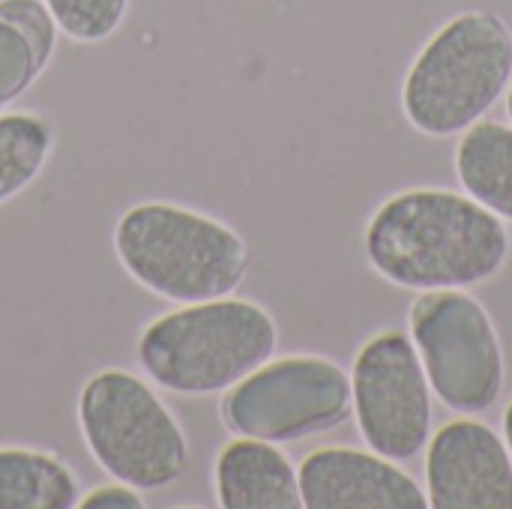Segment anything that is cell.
<instances>
[{"instance_id":"1","label":"cell","mask_w":512,"mask_h":509,"mask_svg":"<svg viewBox=\"0 0 512 509\" xmlns=\"http://www.w3.org/2000/svg\"><path fill=\"white\" fill-rule=\"evenodd\" d=\"M366 258L396 288H474L495 279L512 252L507 222L453 189L390 195L366 225Z\"/></svg>"},{"instance_id":"2","label":"cell","mask_w":512,"mask_h":509,"mask_svg":"<svg viewBox=\"0 0 512 509\" xmlns=\"http://www.w3.org/2000/svg\"><path fill=\"white\" fill-rule=\"evenodd\" d=\"M276 348V318L261 303L228 294L150 321L138 339V363L174 396H219L267 363Z\"/></svg>"},{"instance_id":"3","label":"cell","mask_w":512,"mask_h":509,"mask_svg":"<svg viewBox=\"0 0 512 509\" xmlns=\"http://www.w3.org/2000/svg\"><path fill=\"white\" fill-rule=\"evenodd\" d=\"M114 252L141 288L183 306L234 294L252 264L231 225L168 201L129 207L117 219Z\"/></svg>"},{"instance_id":"4","label":"cell","mask_w":512,"mask_h":509,"mask_svg":"<svg viewBox=\"0 0 512 509\" xmlns=\"http://www.w3.org/2000/svg\"><path fill=\"white\" fill-rule=\"evenodd\" d=\"M510 81V24L498 12L468 9L444 21L411 60L402 111L420 135H462L498 105Z\"/></svg>"},{"instance_id":"5","label":"cell","mask_w":512,"mask_h":509,"mask_svg":"<svg viewBox=\"0 0 512 509\" xmlns=\"http://www.w3.org/2000/svg\"><path fill=\"white\" fill-rule=\"evenodd\" d=\"M75 411L90 456L111 480L159 492L183 477L186 432L144 378L102 369L81 387Z\"/></svg>"},{"instance_id":"6","label":"cell","mask_w":512,"mask_h":509,"mask_svg":"<svg viewBox=\"0 0 512 509\" xmlns=\"http://www.w3.org/2000/svg\"><path fill=\"white\" fill-rule=\"evenodd\" d=\"M411 342L432 396L462 417L486 414L507 384V357L486 306L465 288L420 291L408 309Z\"/></svg>"},{"instance_id":"7","label":"cell","mask_w":512,"mask_h":509,"mask_svg":"<svg viewBox=\"0 0 512 509\" xmlns=\"http://www.w3.org/2000/svg\"><path fill=\"white\" fill-rule=\"evenodd\" d=\"M351 414V375L318 354L270 357L222 399L228 432L270 444L318 438L348 423Z\"/></svg>"},{"instance_id":"8","label":"cell","mask_w":512,"mask_h":509,"mask_svg":"<svg viewBox=\"0 0 512 509\" xmlns=\"http://www.w3.org/2000/svg\"><path fill=\"white\" fill-rule=\"evenodd\" d=\"M354 420L369 450L411 462L432 438V387L408 333H375L351 369Z\"/></svg>"},{"instance_id":"9","label":"cell","mask_w":512,"mask_h":509,"mask_svg":"<svg viewBox=\"0 0 512 509\" xmlns=\"http://www.w3.org/2000/svg\"><path fill=\"white\" fill-rule=\"evenodd\" d=\"M426 498L432 509H512L507 441L474 417L447 423L426 444Z\"/></svg>"},{"instance_id":"10","label":"cell","mask_w":512,"mask_h":509,"mask_svg":"<svg viewBox=\"0 0 512 509\" xmlns=\"http://www.w3.org/2000/svg\"><path fill=\"white\" fill-rule=\"evenodd\" d=\"M306 509H426V489L399 462L357 447L312 450L300 468Z\"/></svg>"},{"instance_id":"11","label":"cell","mask_w":512,"mask_h":509,"mask_svg":"<svg viewBox=\"0 0 512 509\" xmlns=\"http://www.w3.org/2000/svg\"><path fill=\"white\" fill-rule=\"evenodd\" d=\"M216 501L225 509H300V477L294 462L270 441L234 438L213 468Z\"/></svg>"},{"instance_id":"12","label":"cell","mask_w":512,"mask_h":509,"mask_svg":"<svg viewBox=\"0 0 512 509\" xmlns=\"http://www.w3.org/2000/svg\"><path fill=\"white\" fill-rule=\"evenodd\" d=\"M57 33L42 0H0V111L21 99L45 72Z\"/></svg>"},{"instance_id":"13","label":"cell","mask_w":512,"mask_h":509,"mask_svg":"<svg viewBox=\"0 0 512 509\" xmlns=\"http://www.w3.org/2000/svg\"><path fill=\"white\" fill-rule=\"evenodd\" d=\"M453 162L465 195L512 222V126L477 120L459 135Z\"/></svg>"},{"instance_id":"14","label":"cell","mask_w":512,"mask_h":509,"mask_svg":"<svg viewBox=\"0 0 512 509\" xmlns=\"http://www.w3.org/2000/svg\"><path fill=\"white\" fill-rule=\"evenodd\" d=\"M81 501L78 477L51 453L0 447V509H72Z\"/></svg>"},{"instance_id":"15","label":"cell","mask_w":512,"mask_h":509,"mask_svg":"<svg viewBox=\"0 0 512 509\" xmlns=\"http://www.w3.org/2000/svg\"><path fill=\"white\" fill-rule=\"evenodd\" d=\"M54 129L33 111H0V207L18 198L45 171Z\"/></svg>"},{"instance_id":"16","label":"cell","mask_w":512,"mask_h":509,"mask_svg":"<svg viewBox=\"0 0 512 509\" xmlns=\"http://www.w3.org/2000/svg\"><path fill=\"white\" fill-rule=\"evenodd\" d=\"M57 24L75 42L93 45L111 39L129 12V0H42Z\"/></svg>"},{"instance_id":"17","label":"cell","mask_w":512,"mask_h":509,"mask_svg":"<svg viewBox=\"0 0 512 509\" xmlns=\"http://www.w3.org/2000/svg\"><path fill=\"white\" fill-rule=\"evenodd\" d=\"M144 498L138 489L126 486V483H111V486H99L87 495H81L78 509H144Z\"/></svg>"},{"instance_id":"18","label":"cell","mask_w":512,"mask_h":509,"mask_svg":"<svg viewBox=\"0 0 512 509\" xmlns=\"http://www.w3.org/2000/svg\"><path fill=\"white\" fill-rule=\"evenodd\" d=\"M504 441H507V447H510V456H512V399H510V405H507V411H504Z\"/></svg>"},{"instance_id":"19","label":"cell","mask_w":512,"mask_h":509,"mask_svg":"<svg viewBox=\"0 0 512 509\" xmlns=\"http://www.w3.org/2000/svg\"><path fill=\"white\" fill-rule=\"evenodd\" d=\"M507 117H510V123H512V81H510V87H507Z\"/></svg>"}]
</instances>
